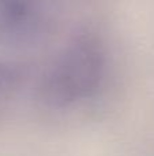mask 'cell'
I'll use <instances>...</instances> for the list:
<instances>
[{"label":"cell","mask_w":154,"mask_h":156,"mask_svg":"<svg viewBox=\"0 0 154 156\" xmlns=\"http://www.w3.org/2000/svg\"><path fill=\"white\" fill-rule=\"evenodd\" d=\"M105 52L97 40H75L55 60L42 80L40 94L46 105L63 108L90 97L105 74Z\"/></svg>","instance_id":"cell-1"},{"label":"cell","mask_w":154,"mask_h":156,"mask_svg":"<svg viewBox=\"0 0 154 156\" xmlns=\"http://www.w3.org/2000/svg\"><path fill=\"white\" fill-rule=\"evenodd\" d=\"M40 18V0H0V40L29 38L37 32Z\"/></svg>","instance_id":"cell-2"}]
</instances>
